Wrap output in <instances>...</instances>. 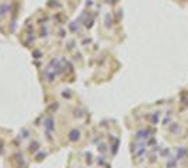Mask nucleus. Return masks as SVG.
<instances>
[{
  "mask_svg": "<svg viewBox=\"0 0 188 168\" xmlns=\"http://www.w3.org/2000/svg\"><path fill=\"white\" fill-rule=\"evenodd\" d=\"M45 123H46V128H48V130H53V119H52V118H48Z\"/></svg>",
  "mask_w": 188,
  "mask_h": 168,
  "instance_id": "nucleus-1",
  "label": "nucleus"
},
{
  "mask_svg": "<svg viewBox=\"0 0 188 168\" xmlns=\"http://www.w3.org/2000/svg\"><path fill=\"white\" fill-rule=\"evenodd\" d=\"M77 137H79V132H77V130H73V132L70 133V139H72V140H76Z\"/></svg>",
  "mask_w": 188,
  "mask_h": 168,
  "instance_id": "nucleus-2",
  "label": "nucleus"
}]
</instances>
